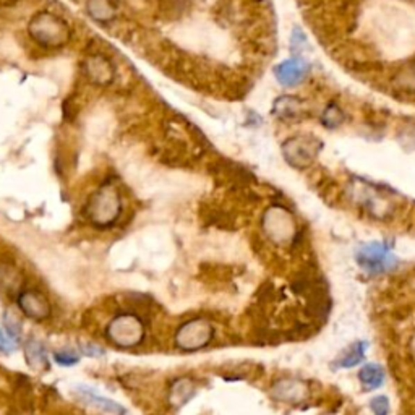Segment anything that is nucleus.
I'll return each mask as SVG.
<instances>
[{"instance_id":"f257e3e1","label":"nucleus","mask_w":415,"mask_h":415,"mask_svg":"<svg viewBox=\"0 0 415 415\" xmlns=\"http://www.w3.org/2000/svg\"><path fill=\"white\" fill-rule=\"evenodd\" d=\"M28 33L33 41L42 47H63L70 39L68 24L51 12H39L29 19Z\"/></svg>"},{"instance_id":"f03ea898","label":"nucleus","mask_w":415,"mask_h":415,"mask_svg":"<svg viewBox=\"0 0 415 415\" xmlns=\"http://www.w3.org/2000/svg\"><path fill=\"white\" fill-rule=\"evenodd\" d=\"M85 213L92 226L104 229L114 226L122 213L120 195L114 187L106 185L91 195Z\"/></svg>"},{"instance_id":"7ed1b4c3","label":"nucleus","mask_w":415,"mask_h":415,"mask_svg":"<svg viewBox=\"0 0 415 415\" xmlns=\"http://www.w3.org/2000/svg\"><path fill=\"white\" fill-rule=\"evenodd\" d=\"M106 336L120 349H133L145 339V323L136 314L124 311L115 315L106 328Z\"/></svg>"},{"instance_id":"20e7f679","label":"nucleus","mask_w":415,"mask_h":415,"mask_svg":"<svg viewBox=\"0 0 415 415\" xmlns=\"http://www.w3.org/2000/svg\"><path fill=\"white\" fill-rule=\"evenodd\" d=\"M214 339V326L206 318H192L185 321L174 334L175 348L182 352H197L208 348Z\"/></svg>"},{"instance_id":"39448f33","label":"nucleus","mask_w":415,"mask_h":415,"mask_svg":"<svg viewBox=\"0 0 415 415\" xmlns=\"http://www.w3.org/2000/svg\"><path fill=\"white\" fill-rule=\"evenodd\" d=\"M261 227L265 236L276 245H289L295 238L297 224L292 214L286 208H268L261 219Z\"/></svg>"},{"instance_id":"423d86ee","label":"nucleus","mask_w":415,"mask_h":415,"mask_svg":"<svg viewBox=\"0 0 415 415\" xmlns=\"http://www.w3.org/2000/svg\"><path fill=\"white\" fill-rule=\"evenodd\" d=\"M321 143L315 136L299 135L289 138L282 145V154L287 163L294 168H305L311 164L320 153Z\"/></svg>"},{"instance_id":"0eeeda50","label":"nucleus","mask_w":415,"mask_h":415,"mask_svg":"<svg viewBox=\"0 0 415 415\" xmlns=\"http://www.w3.org/2000/svg\"><path fill=\"white\" fill-rule=\"evenodd\" d=\"M359 266L368 272V275H382L396 265V258L389 250V247L382 242H372L364 245L357 252Z\"/></svg>"},{"instance_id":"6e6552de","label":"nucleus","mask_w":415,"mask_h":415,"mask_svg":"<svg viewBox=\"0 0 415 415\" xmlns=\"http://www.w3.org/2000/svg\"><path fill=\"white\" fill-rule=\"evenodd\" d=\"M309 394V384L300 378H281L271 386L272 399L282 404H300Z\"/></svg>"},{"instance_id":"1a4fd4ad","label":"nucleus","mask_w":415,"mask_h":415,"mask_svg":"<svg viewBox=\"0 0 415 415\" xmlns=\"http://www.w3.org/2000/svg\"><path fill=\"white\" fill-rule=\"evenodd\" d=\"M17 304L19 310L23 311L28 318L33 320H46L51 315V304L46 299V295L41 294L39 291L26 289L18 294Z\"/></svg>"},{"instance_id":"9d476101","label":"nucleus","mask_w":415,"mask_h":415,"mask_svg":"<svg viewBox=\"0 0 415 415\" xmlns=\"http://www.w3.org/2000/svg\"><path fill=\"white\" fill-rule=\"evenodd\" d=\"M83 73L88 76V80L95 85L107 86L114 81L115 68L112 65L111 60L101 54H95V56L88 57L83 62Z\"/></svg>"},{"instance_id":"9b49d317","label":"nucleus","mask_w":415,"mask_h":415,"mask_svg":"<svg viewBox=\"0 0 415 415\" xmlns=\"http://www.w3.org/2000/svg\"><path fill=\"white\" fill-rule=\"evenodd\" d=\"M309 65L302 58H289V60L282 62L281 65L276 67L275 75L277 81L284 86H295L302 80H305Z\"/></svg>"},{"instance_id":"f8f14e48","label":"nucleus","mask_w":415,"mask_h":415,"mask_svg":"<svg viewBox=\"0 0 415 415\" xmlns=\"http://www.w3.org/2000/svg\"><path fill=\"white\" fill-rule=\"evenodd\" d=\"M195 393H197V386H195L192 378L174 380L169 388V404L175 409L184 407L195 396Z\"/></svg>"},{"instance_id":"ddd939ff","label":"nucleus","mask_w":415,"mask_h":415,"mask_svg":"<svg viewBox=\"0 0 415 415\" xmlns=\"http://www.w3.org/2000/svg\"><path fill=\"white\" fill-rule=\"evenodd\" d=\"M24 360L26 364L36 372L49 368V357L47 350L44 348L42 343H39L36 339H28L24 344Z\"/></svg>"},{"instance_id":"4468645a","label":"nucleus","mask_w":415,"mask_h":415,"mask_svg":"<svg viewBox=\"0 0 415 415\" xmlns=\"http://www.w3.org/2000/svg\"><path fill=\"white\" fill-rule=\"evenodd\" d=\"M78 398H80L83 402L101 409V411H104V412H109L114 415H125V412H127L125 407L120 406L119 402L111 401V399H107V398L97 396V394L95 391H91L90 388H78Z\"/></svg>"},{"instance_id":"2eb2a0df","label":"nucleus","mask_w":415,"mask_h":415,"mask_svg":"<svg viewBox=\"0 0 415 415\" xmlns=\"http://www.w3.org/2000/svg\"><path fill=\"white\" fill-rule=\"evenodd\" d=\"M359 382L365 391H375L384 382V370L377 364H367L360 368Z\"/></svg>"},{"instance_id":"dca6fc26","label":"nucleus","mask_w":415,"mask_h":415,"mask_svg":"<svg viewBox=\"0 0 415 415\" xmlns=\"http://www.w3.org/2000/svg\"><path fill=\"white\" fill-rule=\"evenodd\" d=\"M86 8L88 13L99 23H109L117 15L115 5L111 0H88Z\"/></svg>"},{"instance_id":"f3484780","label":"nucleus","mask_w":415,"mask_h":415,"mask_svg":"<svg viewBox=\"0 0 415 415\" xmlns=\"http://www.w3.org/2000/svg\"><path fill=\"white\" fill-rule=\"evenodd\" d=\"M302 109H304V102L294 96H282L275 102V114L281 119H295L302 114Z\"/></svg>"},{"instance_id":"a211bd4d","label":"nucleus","mask_w":415,"mask_h":415,"mask_svg":"<svg viewBox=\"0 0 415 415\" xmlns=\"http://www.w3.org/2000/svg\"><path fill=\"white\" fill-rule=\"evenodd\" d=\"M365 349H367L365 343H354L350 348L344 350L343 355L336 360V364H338L339 368H352L365 359Z\"/></svg>"},{"instance_id":"6ab92c4d","label":"nucleus","mask_w":415,"mask_h":415,"mask_svg":"<svg viewBox=\"0 0 415 415\" xmlns=\"http://www.w3.org/2000/svg\"><path fill=\"white\" fill-rule=\"evenodd\" d=\"M22 284V277L12 266H0V287L3 291H17Z\"/></svg>"},{"instance_id":"aec40b11","label":"nucleus","mask_w":415,"mask_h":415,"mask_svg":"<svg viewBox=\"0 0 415 415\" xmlns=\"http://www.w3.org/2000/svg\"><path fill=\"white\" fill-rule=\"evenodd\" d=\"M321 122L328 129H336V127H339L344 122V112L336 104H329L325 109L323 115H321Z\"/></svg>"},{"instance_id":"412c9836","label":"nucleus","mask_w":415,"mask_h":415,"mask_svg":"<svg viewBox=\"0 0 415 415\" xmlns=\"http://www.w3.org/2000/svg\"><path fill=\"white\" fill-rule=\"evenodd\" d=\"M54 360L62 367H73V365L80 362V354L73 349H62L54 352Z\"/></svg>"},{"instance_id":"4be33fe9","label":"nucleus","mask_w":415,"mask_h":415,"mask_svg":"<svg viewBox=\"0 0 415 415\" xmlns=\"http://www.w3.org/2000/svg\"><path fill=\"white\" fill-rule=\"evenodd\" d=\"M5 323V331L12 336V338L22 341V325H19V320L12 314H5L3 316Z\"/></svg>"},{"instance_id":"5701e85b","label":"nucleus","mask_w":415,"mask_h":415,"mask_svg":"<svg viewBox=\"0 0 415 415\" xmlns=\"http://www.w3.org/2000/svg\"><path fill=\"white\" fill-rule=\"evenodd\" d=\"M19 344H22V341L12 338L7 331L0 328V352L3 354L15 352V350L19 348Z\"/></svg>"},{"instance_id":"b1692460","label":"nucleus","mask_w":415,"mask_h":415,"mask_svg":"<svg viewBox=\"0 0 415 415\" xmlns=\"http://www.w3.org/2000/svg\"><path fill=\"white\" fill-rule=\"evenodd\" d=\"M370 411L373 415H388L391 411V406H389V399L386 396H377L370 401Z\"/></svg>"},{"instance_id":"393cba45","label":"nucleus","mask_w":415,"mask_h":415,"mask_svg":"<svg viewBox=\"0 0 415 415\" xmlns=\"http://www.w3.org/2000/svg\"><path fill=\"white\" fill-rule=\"evenodd\" d=\"M80 350H81V354L88 355V357H102V355H104V349L95 343L81 344Z\"/></svg>"},{"instance_id":"a878e982","label":"nucleus","mask_w":415,"mask_h":415,"mask_svg":"<svg viewBox=\"0 0 415 415\" xmlns=\"http://www.w3.org/2000/svg\"><path fill=\"white\" fill-rule=\"evenodd\" d=\"M399 80L406 88H411V90H415V63H412L407 70H404L399 76Z\"/></svg>"},{"instance_id":"bb28decb","label":"nucleus","mask_w":415,"mask_h":415,"mask_svg":"<svg viewBox=\"0 0 415 415\" xmlns=\"http://www.w3.org/2000/svg\"><path fill=\"white\" fill-rule=\"evenodd\" d=\"M291 44H292V47H294V49H300L302 44H305V36L299 31V29H295V31L292 33Z\"/></svg>"},{"instance_id":"cd10ccee","label":"nucleus","mask_w":415,"mask_h":415,"mask_svg":"<svg viewBox=\"0 0 415 415\" xmlns=\"http://www.w3.org/2000/svg\"><path fill=\"white\" fill-rule=\"evenodd\" d=\"M407 143H411L412 140H415V129H412V130H407ZM414 149H415V146H414Z\"/></svg>"},{"instance_id":"c85d7f7f","label":"nucleus","mask_w":415,"mask_h":415,"mask_svg":"<svg viewBox=\"0 0 415 415\" xmlns=\"http://www.w3.org/2000/svg\"><path fill=\"white\" fill-rule=\"evenodd\" d=\"M406 2H409V3H412V5H415V0H406Z\"/></svg>"}]
</instances>
